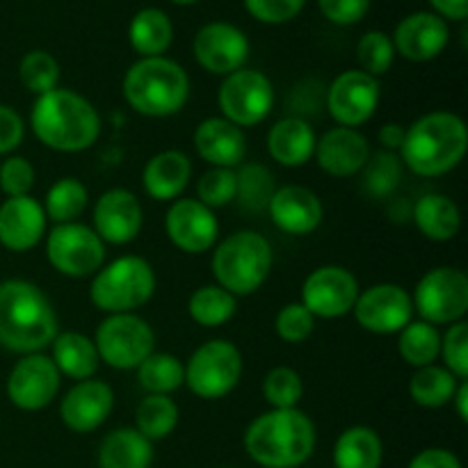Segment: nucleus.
I'll return each instance as SVG.
<instances>
[{
  "label": "nucleus",
  "instance_id": "53",
  "mask_svg": "<svg viewBox=\"0 0 468 468\" xmlns=\"http://www.w3.org/2000/svg\"><path fill=\"white\" fill-rule=\"evenodd\" d=\"M405 126L400 123H384L379 128V144H382V151H388V154H396L400 151L402 142H405Z\"/></svg>",
  "mask_w": 468,
  "mask_h": 468
},
{
  "label": "nucleus",
  "instance_id": "14",
  "mask_svg": "<svg viewBox=\"0 0 468 468\" xmlns=\"http://www.w3.org/2000/svg\"><path fill=\"white\" fill-rule=\"evenodd\" d=\"M361 288L355 274L341 265L315 268L302 283V304L314 318L336 320L352 314Z\"/></svg>",
  "mask_w": 468,
  "mask_h": 468
},
{
  "label": "nucleus",
  "instance_id": "46",
  "mask_svg": "<svg viewBox=\"0 0 468 468\" xmlns=\"http://www.w3.org/2000/svg\"><path fill=\"white\" fill-rule=\"evenodd\" d=\"M439 356L443 359V368L451 370L457 379H468V324L466 320L452 323L448 332L441 336V350Z\"/></svg>",
  "mask_w": 468,
  "mask_h": 468
},
{
  "label": "nucleus",
  "instance_id": "10",
  "mask_svg": "<svg viewBox=\"0 0 468 468\" xmlns=\"http://www.w3.org/2000/svg\"><path fill=\"white\" fill-rule=\"evenodd\" d=\"M414 311L430 324H452L468 314V277L464 270L439 265L425 272L411 295Z\"/></svg>",
  "mask_w": 468,
  "mask_h": 468
},
{
  "label": "nucleus",
  "instance_id": "19",
  "mask_svg": "<svg viewBox=\"0 0 468 468\" xmlns=\"http://www.w3.org/2000/svg\"><path fill=\"white\" fill-rule=\"evenodd\" d=\"M144 224L140 199L126 187L103 192L94 204V231L108 245H128L135 240Z\"/></svg>",
  "mask_w": 468,
  "mask_h": 468
},
{
  "label": "nucleus",
  "instance_id": "8",
  "mask_svg": "<svg viewBox=\"0 0 468 468\" xmlns=\"http://www.w3.org/2000/svg\"><path fill=\"white\" fill-rule=\"evenodd\" d=\"M242 355L231 341L213 338L197 347L186 364V387L201 400H219L238 387Z\"/></svg>",
  "mask_w": 468,
  "mask_h": 468
},
{
  "label": "nucleus",
  "instance_id": "13",
  "mask_svg": "<svg viewBox=\"0 0 468 468\" xmlns=\"http://www.w3.org/2000/svg\"><path fill=\"white\" fill-rule=\"evenodd\" d=\"M352 314L366 332L391 336L414 320V302L411 292L398 283H375L359 292Z\"/></svg>",
  "mask_w": 468,
  "mask_h": 468
},
{
  "label": "nucleus",
  "instance_id": "39",
  "mask_svg": "<svg viewBox=\"0 0 468 468\" xmlns=\"http://www.w3.org/2000/svg\"><path fill=\"white\" fill-rule=\"evenodd\" d=\"M178 405L169 396H146L135 410V430L142 437L154 441H163L176 430Z\"/></svg>",
  "mask_w": 468,
  "mask_h": 468
},
{
  "label": "nucleus",
  "instance_id": "40",
  "mask_svg": "<svg viewBox=\"0 0 468 468\" xmlns=\"http://www.w3.org/2000/svg\"><path fill=\"white\" fill-rule=\"evenodd\" d=\"M263 398L272 410H297L304 398V379L288 366H277L263 378Z\"/></svg>",
  "mask_w": 468,
  "mask_h": 468
},
{
  "label": "nucleus",
  "instance_id": "47",
  "mask_svg": "<svg viewBox=\"0 0 468 468\" xmlns=\"http://www.w3.org/2000/svg\"><path fill=\"white\" fill-rule=\"evenodd\" d=\"M35 187V167L23 155H9L0 165V190L7 197H26Z\"/></svg>",
  "mask_w": 468,
  "mask_h": 468
},
{
  "label": "nucleus",
  "instance_id": "35",
  "mask_svg": "<svg viewBox=\"0 0 468 468\" xmlns=\"http://www.w3.org/2000/svg\"><path fill=\"white\" fill-rule=\"evenodd\" d=\"M238 300L229 291H224L218 283H208L192 292L187 302V314L197 324L206 329L222 327L236 315Z\"/></svg>",
  "mask_w": 468,
  "mask_h": 468
},
{
  "label": "nucleus",
  "instance_id": "50",
  "mask_svg": "<svg viewBox=\"0 0 468 468\" xmlns=\"http://www.w3.org/2000/svg\"><path fill=\"white\" fill-rule=\"evenodd\" d=\"M26 137V123L21 114L9 105L0 103V155H7L21 146Z\"/></svg>",
  "mask_w": 468,
  "mask_h": 468
},
{
  "label": "nucleus",
  "instance_id": "45",
  "mask_svg": "<svg viewBox=\"0 0 468 468\" xmlns=\"http://www.w3.org/2000/svg\"><path fill=\"white\" fill-rule=\"evenodd\" d=\"M274 329H277V336L282 341L297 346L314 334L315 318L302 302H291V304L279 309L277 318H274Z\"/></svg>",
  "mask_w": 468,
  "mask_h": 468
},
{
  "label": "nucleus",
  "instance_id": "23",
  "mask_svg": "<svg viewBox=\"0 0 468 468\" xmlns=\"http://www.w3.org/2000/svg\"><path fill=\"white\" fill-rule=\"evenodd\" d=\"M44 206L30 195L7 197L0 204V245L9 251H30L46 236Z\"/></svg>",
  "mask_w": 468,
  "mask_h": 468
},
{
  "label": "nucleus",
  "instance_id": "7",
  "mask_svg": "<svg viewBox=\"0 0 468 468\" xmlns=\"http://www.w3.org/2000/svg\"><path fill=\"white\" fill-rule=\"evenodd\" d=\"M155 292V272L142 256H122L94 274L90 300L103 314H133Z\"/></svg>",
  "mask_w": 468,
  "mask_h": 468
},
{
  "label": "nucleus",
  "instance_id": "37",
  "mask_svg": "<svg viewBox=\"0 0 468 468\" xmlns=\"http://www.w3.org/2000/svg\"><path fill=\"white\" fill-rule=\"evenodd\" d=\"M90 204V192H87L85 183L78 178L67 176L55 181L53 186L46 192L44 206L46 218L55 224H69L78 222L82 213L87 210Z\"/></svg>",
  "mask_w": 468,
  "mask_h": 468
},
{
  "label": "nucleus",
  "instance_id": "44",
  "mask_svg": "<svg viewBox=\"0 0 468 468\" xmlns=\"http://www.w3.org/2000/svg\"><path fill=\"white\" fill-rule=\"evenodd\" d=\"M197 199L210 210L236 201V169L213 167L197 183Z\"/></svg>",
  "mask_w": 468,
  "mask_h": 468
},
{
  "label": "nucleus",
  "instance_id": "28",
  "mask_svg": "<svg viewBox=\"0 0 468 468\" xmlns=\"http://www.w3.org/2000/svg\"><path fill=\"white\" fill-rule=\"evenodd\" d=\"M50 350H53L50 359H53L59 375H67L76 382L91 379L101 366L94 341L80 332L58 334L50 343Z\"/></svg>",
  "mask_w": 468,
  "mask_h": 468
},
{
  "label": "nucleus",
  "instance_id": "6",
  "mask_svg": "<svg viewBox=\"0 0 468 468\" xmlns=\"http://www.w3.org/2000/svg\"><path fill=\"white\" fill-rule=\"evenodd\" d=\"M218 286L233 297H245L259 291L272 270V245L259 231H238L224 238L213 251L210 263Z\"/></svg>",
  "mask_w": 468,
  "mask_h": 468
},
{
  "label": "nucleus",
  "instance_id": "24",
  "mask_svg": "<svg viewBox=\"0 0 468 468\" xmlns=\"http://www.w3.org/2000/svg\"><path fill=\"white\" fill-rule=\"evenodd\" d=\"M274 227L291 236H309L323 224L324 208L314 190L304 186L277 187L268 206Z\"/></svg>",
  "mask_w": 468,
  "mask_h": 468
},
{
  "label": "nucleus",
  "instance_id": "29",
  "mask_svg": "<svg viewBox=\"0 0 468 468\" xmlns=\"http://www.w3.org/2000/svg\"><path fill=\"white\" fill-rule=\"evenodd\" d=\"M334 468H382V437L368 425L347 428L334 443Z\"/></svg>",
  "mask_w": 468,
  "mask_h": 468
},
{
  "label": "nucleus",
  "instance_id": "43",
  "mask_svg": "<svg viewBox=\"0 0 468 468\" xmlns=\"http://www.w3.org/2000/svg\"><path fill=\"white\" fill-rule=\"evenodd\" d=\"M356 59L361 64V71L368 76L379 78L391 69L393 59H396V48L387 32L370 30L366 32L356 46Z\"/></svg>",
  "mask_w": 468,
  "mask_h": 468
},
{
  "label": "nucleus",
  "instance_id": "20",
  "mask_svg": "<svg viewBox=\"0 0 468 468\" xmlns=\"http://www.w3.org/2000/svg\"><path fill=\"white\" fill-rule=\"evenodd\" d=\"M114 407V391L101 379H82L64 393L59 402V419L71 432L87 434L99 430L110 419Z\"/></svg>",
  "mask_w": 468,
  "mask_h": 468
},
{
  "label": "nucleus",
  "instance_id": "51",
  "mask_svg": "<svg viewBox=\"0 0 468 468\" xmlns=\"http://www.w3.org/2000/svg\"><path fill=\"white\" fill-rule=\"evenodd\" d=\"M407 468H462L460 457L446 448H425Z\"/></svg>",
  "mask_w": 468,
  "mask_h": 468
},
{
  "label": "nucleus",
  "instance_id": "5",
  "mask_svg": "<svg viewBox=\"0 0 468 468\" xmlns=\"http://www.w3.org/2000/svg\"><path fill=\"white\" fill-rule=\"evenodd\" d=\"M123 96L137 114L165 119L181 112L190 99V78L174 59L140 58L123 76Z\"/></svg>",
  "mask_w": 468,
  "mask_h": 468
},
{
  "label": "nucleus",
  "instance_id": "38",
  "mask_svg": "<svg viewBox=\"0 0 468 468\" xmlns=\"http://www.w3.org/2000/svg\"><path fill=\"white\" fill-rule=\"evenodd\" d=\"M274 176L259 163H245L236 172V201L247 213H265L274 195Z\"/></svg>",
  "mask_w": 468,
  "mask_h": 468
},
{
  "label": "nucleus",
  "instance_id": "3",
  "mask_svg": "<svg viewBox=\"0 0 468 468\" xmlns=\"http://www.w3.org/2000/svg\"><path fill=\"white\" fill-rule=\"evenodd\" d=\"M242 446L263 468H300L315 451V425L302 410H270L251 420Z\"/></svg>",
  "mask_w": 468,
  "mask_h": 468
},
{
  "label": "nucleus",
  "instance_id": "18",
  "mask_svg": "<svg viewBox=\"0 0 468 468\" xmlns=\"http://www.w3.org/2000/svg\"><path fill=\"white\" fill-rule=\"evenodd\" d=\"M165 233L176 250L204 254L218 242L219 222L199 199H176L165 215Z\"/></svg>",
  "mask_w": 468,
  "mask_h": 468
},
{
  "label": "nucleus",
  "instance_id": "15",
  "mask_svg": "<svg viewBox=\"0 0 468 468\" xmlns=\"http://www.w3.org/2000/svg\"><path fill=\"white\" fill-rule=\"evenodd\" d=\"M382 87L378 78L359 69L343 71L334 78L327 91V110L338 126L356 128L378 112Z\"/></svg>",
  "mask_w": 468,
  "mask_h": 468
},
{
  "label": "nucleus",
  "instance_id": "52",
  "mask_svg": "<svg viewBox=\"0 0 468 468\" xmlns=\"http://www.w3.org/2000/svg\"><path fill=\"white\" fill-rule=\"evenodd\" d=\"M432 12L443 21H466L468 0H430Z\"/></svg>",
  "mask_w": 468,
  "mask_h": 468
},
{
  "label": "nucleus",
  "instance_id": "11",
  "mask_svg": "<svg viewBox=\"0 0 468 468\" xmlns=\"http://www.w3.org/2000/svg\"><path fill=\"white\" fill-rule=\"evenodd\" d=\"M105 254V242L80 222L55 224L46 238V259L64 277H94L103 268Z\"/></svg>",
  "mask_w": 468,
  "mask_h": 468
},
{
  "label": "nucleus",
  "instance_id": "31",
  "mask_svg": "<svg viewBox=\"0 0 468 468\" xmlns=\"http://www.w3.org/2000/svg\"><path fill=\"white\" fill-rule=\"evenodd\" d=\"M414 222L428 240L448 242L460 233L462 213L451 197L432 192L416 201Z\"/></svg>",
  "mask_w": 468,
  "mask_h": 468
},
{
  "label": "nucleus",
  "instance_id": "16",
  "mask_svg": "<svg viewBox=\"0 0 468 468\" xmlns=\"http://www.w3.org/2000/svg\"><path fill=\"white\" fill-rule=\"evenodd\" d=\"M192 53L201 69L213 76H229L245 67L250 58V39L233 23L210 21L195 35Z\"/></svg>",
  "mask_w": 468,
  "mask_h": 468
},
{
  "label": "nucleus",
  "instance_id": "54",
  "mask_svg": "<svg viewBox=\"0 0 468 468\" xmlns=\"http://www.w3.org/2000/svg\"><path fill=\"white\" fill-rule=\"evenodd\" d=\"M452 402H455L457 416H460L462 423L468 420V379H462L460 387H457L455 396H452Z\"/></svg>",
  "mask_w": 468,
  "mask_h": 468
},
{
  "label": "nucleus",
  "instance_id": "2",
  "mask_svg": "<svg viewBox=\"0 0 468 468\" xmlns=\"http://www.w3.org/2000/svg\"><path fill=\"white\" fill-rule=\"evenodd\" d=\"M30 128L48 149L59 154H80L99 140L101 117L82 94L55 87L37 96L30 112Z\"/></svg>",
  "mask_w": 468,
  "mask_h": 468
},
{
  "label": "nucleus",
  "instance_id": "41",
  "mask_svg": "<svg viewBox=\"0 0 468 468\" xmlns=\"http://www.w3.org/2000/svg\"><path fill=\"white\" fill-rule=\"evenodd\" d=\"M18 78L27 91L41 96L58 87L59 64L48 50H30L18 64Z\"/></svg>",
  "mask_w": 468,
  "mask_h": 468
},
{
  "label": "nucleus",
  "instance_id": "17",
  "mask_svg": "<svg viewBox=\"0 0 468 468\" xmlns=\"http://www.w3.org/2000/svg\"><path fill=\"white\" fill-rule=\"evenodd\" d=\"M62 375L55 368L53 359L41 352L18 359L7 378V398L16 410L41 411L55 400Z\"/></svg>",
  "mask_w": 468,
  "mask_h": 468
},
{
  "label": "nucleus",
  "instance_id": "21",
  "mask_svg": "<svg viewBox=\"0 0 468 468\" xmlns=\"http://www.w3.org/2000/svg\"><path fill=\"white\" fill-rule=\"evenodd\" d=\"M391 41L396 53L410 62H430L446 50L451 27L434 12H414L398 23Z\"/></svg>",
  "mask_w": 468,
  "mask_h": 468
},
{
  "label": "nucleus",
  "instance_id": "12",
  "mask_svg": "<svg viewBox=\"0 0 468 468\" xmlns=\"http://www.w3.org/2000/svg\"><path fill=\"white\" fill-rule=\"evenodd\" d=\"M218 103L227 122L238 128H254L272 112L274 87L265 73L242 67L224 76Z\"/></svg>",
  "mask_w": 468,
  "mask_h": 468
},
{
  "label": "nucleus",
  "instance_id": "27",
  "mask_svg": "<svg viewBox=\"0 0 468 468\" xmlns=\"http://www.w3.org/2000/svg\"><path fill=\"white\" fill-rule=\"evenodd\" d=\"M315 133L309 122L300 117H286L274 123L268 133V154L282 167L295 169L309 163L315 151Z\"/></svg>",
  "mask_w": 468,
  "mask_h": 468
},
{
  "label": "nucleus",
  "instance_id": "49",
  "mask_svg": "<svg viewBox=\"0 0 468 468\" xmlns=\"http://www.w3.org/2000/svg\"><path fill=\"white\" fill-rule=\"evenodd\" d=\"M318 7L327 21L336 26H355L368 14L370 0H318Z\"/></svg>",
  "mask_w": 468,
  "mask_h": 468
},
{
  "label": "nucleus",
  "instance_id": "4",
  "mask_svg": "<svg viewBox=\"0 0 468 468\" xmlns=\"http://www.w3.org/2000/svg\"><path fill=\"white\" fill-rule=\"evenodd\" d=\"M468 151V131L460 114L428 112L405 131L400 163L416 176L434 178L452 172Z\"/></svg>",
  "mask_w": 468,
  "mask_h": 468
},
{
  "label": "nucleus",
  "instance_id": "26",
  "mask_svg": "<svg viewBox=\"0 0 468 468\" xmlns=\"http://www.w3.org/2000/svg\"><path fill=\"white\" fill-rule=\"evenodd\" d=\"M192 178V163L183 151L167 149L146 163L142 183L151 199L176 201Z\"/></svg>",
  "mask_w": 468,
  "mask_h": 468
},
{
  "label": "nucleus",
  "instance_id": "48",
  "mask_svg": "<svg viewBox=\"0 0 468 468\" xmlns=\"http://www.w3.org/2000/svg\"><path fill=\"white\" fill-rule=\"evenodd\" d=\"M242 5L256 21L268 23V26H282V23L300 16L306 0H242Z\"/></svg>",
  "mask_w": 468,
  "mask_h": 468
},
{
  "label": "nucleus",
  "instance_id": "9",
  "mask_svg": "<svg viewBox=\"0 0 468 468\" xmlns=\"http://www.w3.org/2000/svg\"><path fill=\"white\" fill-rule=\"evenodd\" d=\"M94 346L101 364L114 370H135L155 352V334L140 315L112 314L96 329Z\"/></svg>",
  "mask_w": 468,
  "mask_h": 468
},
{
  "label": "nucleus",
  "instance_id": "25",
  "mask_svg": "<svg viewBox=\"0 0 468 468\" xmlns=\"http://www.w3.org/2000/svg\"><path fill=\"white\" fill-rule=\"evenodd\" d=\"M195 149L213 167L236 169L245 163L247 137L242 128L224 117H208L197 126Z\"/></svg>",
  "mask_w": 468,
  "mask_h": 468
},
{
  "label": "nucleus",
  "instance_id": "36",
  "mask_svg": "<svg viewBox=\"0 0 468 468\" xmlns=\"http://www.w3.org/2000/svg\"><path fill=\"white\" fill-rule=\"evenodd\" d=\"M439 350H441V334L425 320H411L398 334V352L411 368L432 366L439 359Z\"/></svg>",
  "mask_w": 468,
  "mask_h": 468
},
{
  "label": "nucleus",
  "instance_id": "33",
  "mask_svg": "<svg viewBox=\"0 0 468 468\" xmlns=\"http://www.w3.org/2000/svg\"><path fill=\"white\" fill-rule=\"evenodd\" d=\"M135 370L140 387L151 396H172L186 384V364L169 352H151Z\"/></svg>",
  "mask_w": 468,
  "mask_h": 468
},
{
  "label": "nucleus",
  "instance_id": "42",
  "mask_svg": "<svg viewBox=\"0 0 468 468\" xmlns=\"http://www.w3.org/2000/svg\"><path fill=\"white\" fill-rule=\"evenodd\" d=\"M364 172L366 190L373 197H379V199H382V197H388L398 186H400L402 163L396 154L378 151V154H370Z\"/></svg>",
  "mask_w": 468,
  "mask_h": 468
},
{
  "label": "nucleus",
  "instance_id": "30",
  "mask_svg": "<svg viewBox=\"0 0 468 468\" xmlns=\"http://www.w3.org/2000/svg\"><path fill=\"white\" fill-rule=\"evenodd\" d=\"M154 443L135 428L112 430L99 448V468H151Z\"/></svg>",
  "mask_w": 468,
  "mask_h": 468
},
{
  "label": "nucleus",
  "instance_id": "22",
  "mask_svg": "<svg viewBox=\"0 0 468 468\" xmlns=\"http://www.w3.org/2000/svg\"><path fill=\"white\" fill-rule=\"evenodd\" d=\"M314 158L329 176L347 178L359 174L370 158V144L356 128L336 126L315 140Z\"/></svg>",
  "mask_w": 468,
  "mask_h": 468
},
{
  "label": "nucleus",
  "instance_id": "1",
  "mask_svg": "<svg viewBox=\"0 0 468 468\" xmlns=\"http://www.w3.org/2000/svg\"><path fill=\"white\" fill-rule=\"evenodd\" d=\"M58 336V315L37 283L7 279L0 283V346L16 355H35Z\"/></svg>",
  "mask_w": 468,
  "mask_h": 468
},
{
  "label": "nucleus",
  "instance_id": "32",
  "mask_svg": "<svg viewBox=\"0 0 468 468\" xmlns=\"http://www.w3.org/2000/svg\"><path fill=\"white\" fill-rule=\"evenodd\" d=\"M128 41L140 58H160L174 41V23L163 9L144 7L128 26Z\"/></svg>",
  "mask_w": 468,
  "mask_h": 468
},
{
  "label": "nucleus",
  "instance_id": "55",
  "mask_svg": "<svg viewBox=\"0 0 468 468\" xmlns=\"http://www.w3.org/2000/svg\"><path fill=\"white\" fill-rule=\"evenodd\" d=\"M169 3H174V5H195V3H199V0H169Z\"/></svg>",
  "mask_w": 468,
  "mask_h": 468
},
{
  "label": "nucleus",
  "instance_id": "34",
  "mask_svg": "<svg viewBox=\"0 0 468 468\" xmlns=\"http://www.w3.org/2000/svg\"><path fill=\"white\" fill-rule=\"evenodd\" d=\"M462 379H457L451 370L443 366H425V368H416L410 379V396L411 400L425 410H439V407L452 402L457 387Z\"/></svg>",
  "mask_w": 468,
  "mask_h": 468
}]
</instances>
